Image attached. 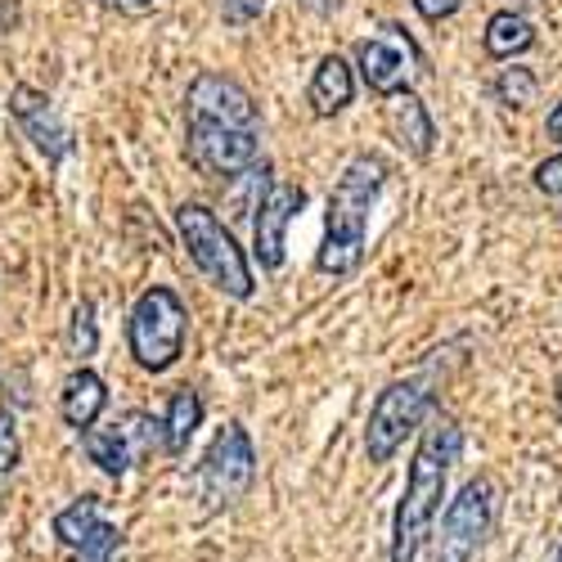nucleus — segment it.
Returning <instances> with one entry per match:
<instances>
[{
    "mask_svg": "<svg viewBox=\"0 0 562 562\" xmlns=\"http://www.w3.org/2000/svg\"><path fill=\"white\" fill-rule=\"evenodd\" d=\"M117 549H122V531H117L113 522H104V527L95 531V540H90L81 553H72V558H77V562H113Z\"/></svg>",
    "mask_w": 562,
    "mask_h": 562,
    "instance_id": "24",
    "label": "nucleus"
},
{
    "mask_svg": "<svg viewBox=\"0 0 562 562\" xmlns=\"http://www.w3.org/2000/svg\"><path fill=\"white\" fill-rule=\"evenodd\" d=\"M383 131L409 158H432V149H437V122L414 90H401V95H392L383 104Z\"/></svg>",
    "mask_w": 562,
    "mask_h": 562,
    "instance_id": "13",
    "label": "nucleus"
},
{
    "mask_svg": "<svg viewBox=\"0 0 562 562\" xmlns=\"http://www.w3.org/2000/svg\"><path fill=\"white\" fill-rule=\"evenodd\" d=\"M306 207L302 184H270L252 216V261L261 270H284L289 261V225Z\"/></svg>",
    "mask_w": 562,
    "mask_h": 562,
    "instance_id": "10",
    "label": "nucleus"
},
{
    "mask_svg": "<svg viewBox=\"0 0 562 562\" xmlns=\"http://www.w3.org/2000/svg\"><path fill=\"white\" fill-rule=\"evenodd\" d=\"M113 428H117V437L126 441V450H131V463H135V468H139V463H149L158 450L167 454L162 418H158V414H149V409H126Z\"/></svg>",
    "mask_w": 562,
    "mask_h": 562,
    "instance_id": "19",
    "label": "nucleus"
},
{
    "mask_svg": "<svg viewBox=\"0 0 562 562\" xmlns=\"http://www.w3.org/2000/svg\"><path fill=\"white\" fill-rule=\"evenodd\" d=\"M356 100V68L334 50L324 55L311 72V86H306V104L315 117H338L347 104Z\"/></svg>",
    "mask_w": 562,
    "mask_h": 562,
    "instance_id": "15",
    "label": "nucleus"
},
{
    "mask_svg": "<svg viewBox=\"0 0 562 562\" xmlns=\"http://www.w3.org/2000/svg\"><path fill=\"white\" fill-rule=\"evenodd\" d=\"M100 5H109V10H117V14H149L154 0H100Z\"/></svg>",
    "mask_w": 562,
    "mask_h": 562,
    "instance_id": "28",
    "label": "nucleus"
},
{
    "mask_svg": "<svg viewBox=\"0 0 562 562\" xmlns=\"http://www.w3.org/2000/svg\"><path fill=\"white\" fill-rule=\"evenodd\" d=\"M203 414H207V405H203V396H199L194 387H176V392L167 396L162 437H167V454H171V459H180L184 450H190L194 432L203 428Z\"/></svg>",
    "mask_w": 562,
    "mask_h": 562,
    "instance_id": "17",
    "label": "nucleus"
},
{
    "mask_svg": "<svg viewBox=\"0 0 562 562\" xmlns=\"http://www.w3.org/2000/svg\"><path fill=\"white\" fill-rule=\"evenodd\" d=\"M302 10L315 14V19H334L342 10V0H302Z\"/></svg>",
    "mask_w": 562,
    "mask_h": 562,
    "instance_id": "29",
    "label": "nucleus"
},
{
    "mask_svg": "<svg viewBox=\"0 0 562 562\" xmlns=\"http://www.w3.org/2000/svg\"><path fill=\"white\" fill-rule=\"evenodd\" d=\"M553 562H562V549H558V558H553Z\"/></svg>",
    "mask_w": 562,
    "mask_h": 562,
    "instance_id": "32",
    "label": "nucleus"
},
{
    "mask_svg": "<svg viewBox=\"0 0 562 562\" xmlns=\"http://www.w3.org/2000/svg\"><path fill=\"white\" fill-rule=\"evenodd\" d=\"M544 135L553 139V145H562V100L553 104V113H549V122H544Z\"/></svg>",
    "mask_w": 562,
    "mask_h": 562,
    "instance_id": "30",
    "label": "nucleus"
},
{
    "mask_svg": "<svg viewBox=\"0 0 562 562\" xmlns=\"http://www.w3.org/2000/svg\"><path fill=\"white\" fill-rule=\"evenodd\" d=\"M184 104H190V117L221 122V126H239V131H257V104H252V95L234 77H225V72L203 68L190 81V90H184Z\"/></svg>",
    "mask_w": 562,
    "mask_h": 562,
    "instance_id": "12",
    "label": "nucleus"
},
{
    "mask_svg": "<svg viewBox=\"0 0 562 562\" xmlns=\"http://www.w3.org/2000/svg\"><path fill=\"white\" fill-rule=\"evenodd\" d=\"M104 522H109V518H104L100 495H77L72 504H64V508L55 513V536H59V544H64L68 553H81L90 540H95V531H100Z\"/></svg>",
    "mask_w": 562,
    "mask_h": 562,
    "instance_id": "18",
    "label": "nucleus"
},
{
    "mask_svg": "<svg viewBox=\"0 0 562 562\" xmlns=\"http://www.w3.org/2000/svg\"><path fill=\"white\" fill-rule=\"evenodd\" d=\"M491 95H495V104H499V109L522 113V109H531V104H536V95H540V77H536L531 68H522V64H508V68H499V72H495Z\"/></svg>",
    "mask_w": 562,
    "mask_h": 562,
    "instance_id": "21",
    "label": "nucleus"
},
{
    "mask_svg": "<svg viewBox=\"0 0 562 562\" xmlns=\"http://www.w3.org/2000/svg\"><path fill=\"white\" fill-rule=\"evenodd\" d=\"M266 5H270V0H221V19L234 23V27H244V23L261 19Z\"/></svg>",
    "mask_w": 562,
    "mask_h": 562,
    "instance_id": "26",
    "label": "nucleus"
},
{
    "mask_svg": "<svg viewBox=\"0 0 562 562\" xmlns=\"http://www.w3.org/2000/svg\"><path fill=\"white\" fill-rule=\"evenodd\" d=\"M23 459V441H19V418L10 405H0V482H5Z\"/></svg>",
    "mask_w": 562,
    "mask_h": 562,
    "instance_id": "23",
    "label": "nucleus"
},
{
    "mask_svg": "<svg viewBox=\"0 0 562 562\" xmlns=\"http://www.w3.org/2000/svg\"><path fill=\"white\" fill-rule=\"evenodd\" d=\"M387 184V162L379 154H356L342 176L334 180L329 203H324V239L315 252V270L347 279L364 261V239H369V212L379 203Z\"/></svg>",
    "mask_w": 562,
    "mask_h": 562,
    "instance_id": "2",
    "label": "nucleus"
},
{
    "mask_svg": "<svg viewBox=\"0 0 562 562\" xmlns=\"http://www.w3.org/2000/svg\"><path fill=\"white\" fill-rule=\"evenodd\" d=\"M81 450H86V459L100 468L104 477H126L131 473V450H126V441L117 437V428L109 424V428H90L86 437H81Z\"/></svg>",
    "mask_w": 562,
    "mask_h": 562,
    "instance_id": "20",
    "label": "nucleus"
},
{
    "mask_svg": "<svg viewBox=\"0 0 562 562\" xmlns=\"http://www.w3.org/2000/svg\"><path fill=\"white\" fill-rule=\"evenodd\" d=\"M184 338H190V311H184L176 289L154 284L135 297L126 315V351L139 369L167 373L184 356Z\"/></svg>",
    "mask_w": 562,
    "mask_h": 562,
    "instance_id": "4",
    "label": "nucleus"
},
{
    "mask_svg": "<svg viewBox=\"0 0 562 562\" xmlns=\"http://www.w3.org/2000/svg\"><path fill=\"white\" fill-rule=\"evenodd\" d=\"M437 392H432V379H392L379 401L369 409V424H364V459L369 463H392L396 450L405 446V437H414L424 428V418L432 409Z\"/></svg>",
    "mask_w": 562,
    "mask_h": 562,
    "instance_id": "5",
    "label": "nucleus"
},
{
    "mask_svg": "<svg viewBox=\"0 0 562 562\" xmlns=\"http://www.w3.org/2000/svg\"><path fill=\"white\" fill-rule=\"evenodd\" d=\"M100 351V319H95V302L81 297L72 306V319H68V356L77 360V369Z\"/></svg>",
    "mask_w": 562,
    "mask_h": 562,
    "instance_id": "22",
    "label": "nucleus"
},
{
    "mask_svg": "<svg viewBox=\"0 0 562 562\" xmlns=\"http://www.w3.org/2000/svg\"><path fill=\"white\" fill-rule=\"evenodd\" d=\"M518 5H522V0H513V10H518Z\"/></svg>",
    "mask_w": 562,
    "mask_h": 562,
    "instance_id": "31",
    "label": "nucleus"
},
{
    "mask_svg": "<svg viewBox=\"0 0 562 562\" xmlns=\"http://www.w3.org/2000/svg\"><path fill=\"white\" fill-rule=\"evenodd\" d=\"M409 5H414V14L424 19V23H441V19H450V14L463 10V0H409Z\"/></svg>",
    "mask_w": 562,
    "mask_h": 562,
    "instance_id": "27",
    "label": "nucleus"
},
{
    "mask_svg": "<svg viewBox=\"0 0 562 562\" xmlns=\"http://www.w3.org/2000/svg\"><path fill=\"white\" fill-rule=\"evenodd\" d=\"M252 486H257V446L239 418H229L225 428H216L212 446L203 450L199 491H203L207 508H234Z\"/></svg>",
    "mask_w": 562,
    "mask_h": 562,
    "instance_id": "6",
    "label": "nucleus"
},
{
    "mask_svg": "<svg viewBox=\"0 0 562 562\" xmlns=\"http://www.w3.org/2000/svg\"><path fill=\"white\" fill-rule=\"evenodd\" d=\"M463 454V428L454 418H432V428H424L405 473V491L396 499V518H392V562H418L424 544L432 540V522L441 513L446 486H450V468Z\"/></svg>",
    "mask_w": 562,
    "mask_h": 562,
    "instance_id": "1",
    "label": "nucleus"
},
{
    "mask_svg": "<svg viewBox=\"0 0 562 562\" xmlns=\"http://www.w3.org/2000/svg\"><path fill=\"white\" fill-rule=\"evenodd\" d=\"M104 409H109V383L90 364L72 369L68 379H64V387H59V414H64V424L86 437L90 428L100 424Z\"/></svg>",
    "mask_w": 562,
    "mask_h": 562,
    "instance_id": "14",
    "label": "nucleus"
},
{
    "mask_svg": "<svg viewBox=\"0 0 562 562\" xmlns=\"http://www.w3.org/2000/svg\"><path fill=\"white\" fill-rule=\"evenodd\" d=\"M10 113L19 117L23 135L32 139L36 154H41L45 162H64V158H72L77 139H72L68 122L59 117V109L50 104V95H45V90H36V86L19 81V86L10 90Z\"/></svg>",
    "mask_w": 562,
    "mask_h": 562,
    "instance_id": "11",
    "label": "nucleus"
},
{
    "mask_svg": "<svg viewBox=\"0 0 562 562\" xmlns=\"http://www.w3.org/2000/svg\"><path fill=\"white\" fill-rule=\"evenodd\" d=\"M184 149H190V162L203 176L216 180H239L252 167H261V139L257 131H239V126H221V122H203L190 117V131H184Z\"/></svg>",
    "mask_w": 562,
    "mask_h": 562,
    "instance_id": "8",
    "label": "nucleus"
},
{
    "mask_svg": "<svg viewBox=\"0 0 562 562\" xmlns=\"http://www.w3.org/2000/svg\"><path fill=\"white\" fill-rule=\"evenodd\" d=\"M536 45V23L522 14V10H495L491 19H486V27H482V50L491 55V59H499V64H513L518 55H527Z\"/></svg>",
    "mask_w": 562,
    "mask_h": 562,
    "instance_id": "16",
    "label": "nucleus"
},
{
    "mask_svg": "<svg viewBox=\"0 0 562 562\" xmlns=\"http://www.w3.org/2000/svg\"><path fill=\"white\" fill-rule=\"evenodd\" d=\"M176 234L190 261L199 266V274L207 284L234 302H252L257 297V279H252V261L239 248V239L229 234V225L203 207V203H180L176 207Z\"/></svg>",
    "mask_w": 562,
    "mask_h": 562,
    "instance_id": "3",
    "label": "nucleus"
},
{
    "mask_svg": "<svg viewBox=\"0 0 562 562\" xmlns=\"http://www.w3.org/2000/svg\"><path fill=\"white\" fill-rule=\"evenodd\" d=\"M531 184L540 194H549V199H562V154H549L544 162H536Z\"/></svg>",
    "mask_w": 562,
    "mask_h": 562,
    "instance_id": "25",
    "label": "nucleus"
},
{
    "mask_svg": "<svg viewBox=\"0 0 562 562\" xmlns=\"http://www.w3.org/2000/svg\"><path fill=\"white\" fill-rule=\"evenodd\" d=\"M356 72L373 95L392 100L401 90H409V81L424 72V55H418V45L401 27H383L356 41Z\"/></svg>",
    "mask_w": 562,
    "mask_h": 562,
    "instance_id": "9",
    "label": "nucleus"
},
{
    "mask_svg": "<svg viewBox=\"0 0 562 562\" xmlns=\"http://www.w3.org/2000/svg\"><path fill=\"white\" fill-rule=\"evenodd\" d=\"M495 513H499V495H495L491 477L463 482L459 495L441 513L437 562H477V553L486 549V540L495 531Z\"/></svg>",
    "mask_w": 562,
    "mask_h": 562,
    "instance_id": "7",
    "label": "nucleus"
}]
</instances>
